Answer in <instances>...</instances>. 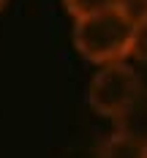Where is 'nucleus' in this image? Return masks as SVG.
Here are the masks:
<instances>
[{"mask_svg": "<svg viewBox=\"0 0 147 158\" xmlns=\"http://www.w3.org/2000/svg\"><path fill=\"white\" fill-rule=\"evenodd\" d=\"M131 44H133V25L117 8L74 22L76 52L101 68L112 63H125V57H131Z\"/></svg>", "mask_w": 147, "mask_h": 158, "instance_id": "nucleus-1", "label": "nucleus"}, {"mask_svg": "<svg viewBox=\"0 0 147 158\" xmlns=\"http://www.w3.org/2000/svg\"><path fill=\"white\" fill-rule=\"evenodd\" d=\"M139 93H142L139 74L128 63H112V65L98 68L96 77L90 79L87 104L101 117L120 120L128 112V106L139 98Z\"/></svg>", "mask_w": 147, "mask_h": 158, "instance_id": "nucleus-2", "label": "nucleus"}, {"mask_svg": "<svg viewBox=\"0 0 147 158\" xmlns=\"http://www.w3.org/2000/svg\"><path fill=\"white\" fill-rule=\"evenodd\" d=\"M117 131L147 144V90H142L139 98L128 106V112L117 120Z\"/></svg>", "mask_w": 147, "mask_h": 158, "instance_id": "nucleus-3", "label": "nucleus"}, {"mask_svg": "<svg viewBox=\"0 0 147 158\" xmlns=\"http://www.w3.org/2000/svg\"><path fill=\"white\" fill-rule=\"evenodd\" d=\"M96 158H147V144L114 131L112 136H106L101 142Z\"/></svg>", "mask_w": 147, "mask_h": 158, "instance_id": "nucleus-4", "label": "nucleus"}, {"mask_svg": "<svg viewBox=\"0 0 147 158\" xmlns=\"http://www.w3.org/2000/svg\"><path fill=\"white\" fill-rule=\"evenodd\" d=\"M63 8L76 22V19H84V16L104 14V11L117 8V0H63Z\"/></svg>", "mask_w": 147, "mask_h": 158, "instance_id": "nucleus-5", "label": "nucleus"}, {"mask_svg": "<svg viewBox=\"0 0 147 158\" xmlns=\"http://www.w3.org/2000/svg\"><path fill=\"white\" fill-rule=\"evenodd\" d=\"M117 11L131 25H139L147 19V0H117Z\"/></svg>", "mask_w": 147, "mask_h": 158, "instance_id": "nucleus-6", "label": "nucleus"}, {"mask_svg": "<svg viewBox=\"0 0 147 158\" xmlns=\"http://www.w3.org/2000/svg\"><path fill=\"white\" fill-rule=\"evenodd\" d=\"M131 57L147 63V19L133 25V44H131Z\"/></svg>", "mask_w": 147, "mask_h": 158, "instance_id": "nucleus-7", "label": "nucleus"}, {"mask_svg": "<svg viewBox=\"0 0 147 158\" xmlns=\"http://www.w3.org/2000/svg\"><path fill=\"white\" fill-rule=\"evenodd\" d=\"M6 3H8V0H0V11H3V8H6Z\"/></svg>", "mask_w": 147, "mask_h": 158, "instance_id": "nucleus-8", "label": "nucleus"}]
</instances>
